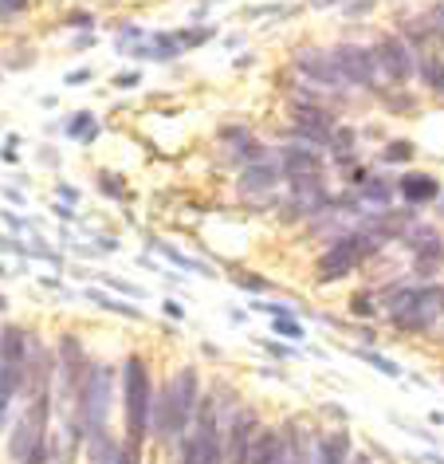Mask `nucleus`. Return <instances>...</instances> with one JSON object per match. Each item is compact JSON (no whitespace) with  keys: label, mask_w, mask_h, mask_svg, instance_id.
Wrapping results in <instances>:
<instances>
[{"label":"nucleus","mask_w":444,"mask_h":464,"mask_svg":"<svg viewBox=\"0 0 444 464\" xmlns=\"http://www.w3.org/2000/svg\"><path fill=\"white\" fill-rule=\"evenodd\" d=\"M122 390H126V433H130V445L146 437V425H150V378H146V362L142 358H130L122 370Z\"/></svg>","instance_id":"f257e3e1"},{"label":"nucleus","mask_w":444,"mask_h":464,"mask_svg":"<svg viewBox=\"0 0 444 464\" xmlns=\"http://www.w3.org/2000/svg\"><path fill=\"white\" fill-rule=\"evenodd\" d=\"M107 401H111V366H91L83 390H79V413H83V425L91 437L102 433Z\"/></svg>","instance_id":"f03ea898"},{"label":"nucleus","mask_w":444,"mask_h":464,"mask_svg":"<svg viewBox=\"0 0 444 464\" xmlns=\"http://www.w3.org/2000/svg\"><path fill=\"white\" fill-rule=\"evenodd\" d=\"M181 464H225V449H220L217 413H213V405H208V401H205V410H201V425H197V433L185 440Z\"/></svg>","instance_id":"7ed1b4c3"},{"label":"nucleus","mask_w":444,"mask_h":464,"mask_svg":"<svg viewBox=\"0 0 444 464\" xmlns=\"http://www.w3.org/2000/svg\"><path fill=\"white\" fill-rule=\"evenodd\" d=\"M295 63H299V72L307 75L314 87H323V91H343V87H350V79L343 75V67H338L334 52L303 48V52L295 55Z\"/></svg>","instance_id":"20e7f679"},{"label":"nucleus","mask_w":444,"mask_h":464,"mask_svg":"<svg viewBox=\"0 0 444 464\" xmlns=\"http://www.w3.org/2000/svg\"><path fill=\"white\" fill-rule=\"evenodd\" d=\"M43 417H48V398L43 393H36V405H32V413L20 421V429L13 433V460L24 464L32 457V449H40L43 445Z\"/></svg>","instance_id":"39448f33"},{"label":"nucleus","mask_w":444,"mask_h":464,"mask_svg":"<svg viewBox=\"0 0 444 464\" xmlns=\"http://www.w3.org/2000/svg\"><path fill=\"white\" fill-rule=\"evenodd\" d=\"M260 433V417L252 410H240L228 425V445H225V464H248V452H252V440Z\"/></svg>","instance_id":"423d86ee"},{"label":"nucleus","mask_w":444,"mask_h":464,"mask_svg":"<svg viewBox=\"0 0 444 464\" xmlns=\"http://www.w3.org/2000/svg\"><path fill=\"white\" fill-rule=\"evenodd\" d=\"M362 260V245H358V232L354 237H343L338 245L326 252V256L319 260V280H343V276L354 272V264Z\"/></svg>","instance_id":"0eeeda50"},{"label":"nucleus","mask_w":444,"mask_h":464,"mask_svg":"<svg viewBox=\"0 0 444 464\" xmlns=\"http://www.w3.org/2000/svg\"><path fill=\"white\" fill-rule=\"evenodd\" d=\"M378 60L385 63V72H390V79H393V87H401V83H409V75L417 72V60H413V48H409L405 40H381L378 44Z\"/></svg>","instance_id":"6e6552de"},{"label":"nucleus","mask_w":444,"mask_h":464,"mask_svg":"<svg viewBox=\"0 0 444 464\" xmlns=\"http://www.w3.org/2000/svg\"><path fill=\"white\" fill-rule=\"evenodd\" d=\"M440 304H444V295L437 292V287H429V292H417L413 307L401 311V315H393V323H397V327H409V331H425L429 323L437 319Z\"/></svg>","instance_id":"1a4fd4ad"},{"label":"nucleus","mask_w":444,"mask_h":464,"mask_svg":"<svg viewBox=\"0 0 444 464\" xmlns=\"http://www.w3.org/2000/svg\"><path fill=\"white\" fill-rule=\"evenodd\" d=\"M169 398H173V410H178V421L181 425H189V417H193V410H197V370H189L185 366L178 378L169 382Z\"/></svg>","instance_id":"9d476101"},{"label":"nucleus","mask_w":444,"mask_h":464,"mask_svg":"<svg viewBox=\"0 0 444 464\" xmlns=\"http://www.w3.org/2000/svg\"><path fill=\"white\" fill-rule=\"evenodd\" d=\"M295 126H299V134L314 138V142H326V138L334 134V114H326L319 107H299L295 111Z\"/></svg>","instance_id":"9b49d317"},{"label":"nucleus","mask_w":444,"mask_h":464,"mask_svg":"<svg viewBox=\"0 0 444 464\" xmlns=\"http://www.w3.org/2000/svg\"><path fill=\"white\" fill-rule=\"evenodd\" d=\"M413 245L420 248V256H417V276H437L440 268V260H444V245L437 240V232H417V240Z\"/></svg>","instance_id":"f8f14e48"},{"label":"nucleus","mask_w":444,"mask_h":464,"mask_svg":"<svg viewBox=\"0 0 444 464\" xmlns=\"http://www.w3.org/2000/svg\"><path fill=\"white\" fill-rule=\"evenodd\" d=\"M284 178H319V158L311 154V150H299V146H287L284 150Z\"/></svg>","instance_id":"ddd939ff"},{"label":"nucleus","mask_w":444,"mask_h":464,"mask_svg":"<svg viewBox=\"0 0 444 464\" xmlns=\"http://www.w3.org/2000/svg\"><path fill=\"white\" fill-rule=\"evenodd\" d=\"M401 197L409 205H425V201H432V197L440 193V181L437 178H429V173H409V178H401Z\"/></svg>","instance_id":"4468645a"},{"label":"nucleus","mask_w":444,"mask_h":464,"mask_svg":"<svg viewBox=\"0 0 444 464\" xmlns=\"http://www.w3.org/2000/svg\"><path fill=\"white\" fill-rule=\"evenodd\" d=\"M284 457V440H279L272 429H260L252 440V452H248V464H279Z\"/></svg>","instance_id":"2eb2a0df"},{"label":"nucleus","mask_w":444,"mask_h":464,"mask_svg":"<svg viewBox=\"0 0 444 464\" xmlns=\"http://www.w3.org/2000/svg\"><path fill=\"white\" fill-rule=\"evenodd\" d=\"M20 378H24V366H16V362H0V425H5L8 401H13V398H16V390H20Z\"/></svg>","instance_id":"dca6fc26"},{"label":"nucleus","mask_w":444,"mask_h":464,"mask_svg":"<svg viewBox=\"0 0 444 464\" xmlns=\"http://www.w3.org/2000/svg\"><path fill=\"white\" fill-rule=\"evenodd\" d=\"M346 457H350V437L338 429V433H331L319 445V464H346Z\"/></svg>","instance_id":"f3484780"},{"label":"nucleus","mask_w":444,"mask_h":464,"mask_svg":"<svg viewBox=\"0 0 444 464\" xmlns=\"http://www.w3.org/2000/svg\"><path fill=\"white\" fill-rule=\"evenodd\" d=\"M420 79H425V87L432 91V95H444V60L440 55H425V60L417 63Z\"/></svg>","instance_id":"a211bd4d"},{"label":"nucleus","mask_w":444,"mask_h":464,"mask_svg":"<svg viewBox=\"0 0 444 464\" xmlns=\"http://www.w3.org/2000/svg\"><path fill=\"white\" fill-rule=\"evenodd\" d=\"M279 173L284 169H275V166H252L248 173H244V189H272V185L279 181Z\"/></svg>","instance_id":"6ab92c4d"},{"label":"nucleus","mask_w":444,"mask_h":464,"mask_svg":"<svg viewBox=\"0 0 444 464\" xmlns=\"http://www.w3.org/2000/svg\"><path fill=\"white\" fill-rule=\"evenodd\" d=\"M95 445H99V464H134L130 452H122V449H114V445H102V433L95 437Z\"/></svg>","instance_id":"aec40b11"},{"label":"nucleus","mask_w":444,"mask_h":464,"mask_svg":"<svg viewBox=\"0 0 444 464\" xmlns=\"http://www.w3.org/2000/svg\"><path fill=\"white\" fill-rule=\"evenodd\" d=\"M425 20H429L432 36H437V40L444 44V0H437V5H432V8H429V16H425Z\"/></svg>","instance_id":"412c9836"},{"label":"nucleus","mask_w":444,"mask_h":464,"mask_svg":"<svg viewBox=\"0 0 444 464\" xmlns=\"http://www.w3.org/2000/svg\"><path fill=\"white\" fill-rule=\"evenodd\" d=\"M67 130H72L75 138H83V142H91V138H95V119H91V114H79Z\"/></svg>","instance_id":"4be33fe9"},{"label":"nucleus","mask_w":444,"mask_h":464,"mask_svg":"<svg viewBox=\"0 0 444 464\" xmlns=\"http://www.w3.org/2000/svg\"><path fill=\"white\" fill-rule=\"evenodd\" d=\"M91 299H95L99 307H107V311H119V315H126V319H134V315H138L134 307H126V304H119V299H111V295H99V292H91Z\"/></svg>","instance_id":"5701e85b"},{"label":"nucleus","mask_w":444,"mask_h":464,"mask_svg":"<svg viewBox=\"0 0 444 464\" xmlns=\"http://www.w3.org/2000/svg\"><path fill=\"white\" fill-rule=\"evenodd\" d=\"M362 197H366V201H385V197H390V185L385 181H362Z\"/></svg>","instance_id":"b1692460"},{"label":"nucleus","mask_w":444,"mask_h":464,"mask_svg":"<svg viewBox=\"0 0 444 464\" xmlns=\"http://www.w3.org/2000/svg\"><path fill=\"white\" fill-rule=\"evenodd\" d=\"M205 40H208V28H193V32H181L178 36L181 48H193V44H205Z\"/></svg>","instance_id":"393cba45"},{"label":"nucleus","mask_w":444,"mask_h":464,"mask_svg":"<svg viewBox=\"0 0 444 464\" xmlns=\"http://www.w3.org/2000/svg\"><path fill=\"white\" fill-rule=\"evenodd\" d=\"M28 8V0H0V20H8V16H16V13H24Z\"/></svg>","instance_id":"a878e982"},{"label":"nucleus","mask_w":444,"mask_h":464,"mask_svg":"<svg viewBox=\"0 0 444 464\" xmlns=\"http://www.w3.org/2000/svg\"><path fill=\"white\" fill-rule=\"evenodd\" d=\"M385 158H390V161H405V158H413V146H409V142H393L390 150H385Z\"/></svg>","instance_id":"bb28decb"},{"label":"nucleus","mask_w":444,"mask_h":464,"mask_svg":"<svg viewBox=\"0 0 444 464\" xmlns=\"http://www.w3.org/2000/svg\"><path fill=\"white\" fill-rule=\"evenodd\" d=\"M275 334H284V339H299V334H303V327H295V323H291V319L284 315V319L275 323Z\"/></svg>","instance_id":"cd10ccee"},{"label":"nucleus","mask_w":444,"mask_h":464,"mask_svg":"<svg viewBox=\"0 0 444 464\" xmlns=\"http://www.w3.org/2000/svg\"><path fill=\"white\" fill-rule=\"evenodd\" d=\"M362 358H370V362H373V366H378V370H381V374H393V378H397V374H401V370H397L393 362H385V358H378V354H362Z\"/></svg>","instance_id":"c85d7f7f"},{"label":"nucleus","mask_w":444,"mask_h":464,"mask_svg":"<svg viewBox=\"0 0 444 464\" xmlns=\"http://www.w3.org/2000/svg\"><path fill=\"white\" fill-rule=\"evenodd\" d=\"M256 311H272L275 319H284V315H287V307H279V304H256Z\"/></svg>","instance_id":"c756f323"},{"label":"nucleus","mask_w":444,"mask_h":464,"mask_svg":"<svg viewBox=\"0 0 444 464\" xmlns=\"http://www.w3.org/2000/svg\"><path fill=\"white\" fill-rule=\"evenodd\" d=\"M350 311H354V315H370L373 307H370V299H362V295H358V299H354V307H350Z\"/></svg>","instance_id":"7c9ffc66"},{"label":"nucleus","mask_w":444,"mask_h":464,"mask_svg":"<svg viewBox=\"0 0 444 464\" xmlns=\"http://www.w3.org/2000/svg\"><path fill=\"white\" fill-rule=\"evenodd\" d=\"M134 83H138V75H134V72H126V75L114 79V87H134Z\"/></svg>","instance_id":"2f4dec72"},{"label":"nucleus","mask_w":444,"mask_h":464,"mask_svg":"<svg viewBox=\"0 0 444 464\" xmlns=\"http://www.w3.org/2000/svg\"><path fill=\"white\" fill-rule=\"evenodd\" d=\"M67 24H75V28H91V16H87V13H75L72 20H67Z\"/></svg>","instance_id":"473e14b6"},{"label":"nucleus","mask_w":444,"mask_h":464,"mask_svg":"<svg viewBox=\"0 0 444 464\" xmlns=\"http://www.w3.org/2000/svg\"><path fill=\"white\" fill-rule=\"evenodd\" d=\"M362 464H366V457H362Z\"/></svg>","instance_id":"72a5a7b5"}]
</instances>
